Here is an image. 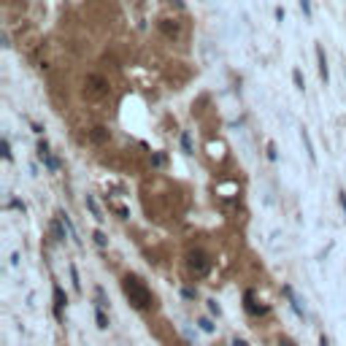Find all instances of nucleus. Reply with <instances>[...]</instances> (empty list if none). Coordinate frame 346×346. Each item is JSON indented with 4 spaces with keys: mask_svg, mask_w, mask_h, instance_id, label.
<instances>
[{
    "mask_svg": "<svg viewBox=\"0 0 346 346\" xmlns=\"http://www.w3.org/2000/svg\"><path fill=\"white\" fill-rule=\"evenodd\" d=\"M122 292H124V297L130 300V306L136 311L152 309V292L146 290V284H143L138 276H124L122 278Z\"/></svg>",
    "mask_w": 346,
    "mask_h": 346,
    "instance_id": "obj_1",
    "label": "nucleus"
},
{
    "mask_svg": "<svg viewBox=\"0 0 346 346\" xmlns=\"http://www.w3.org/2000/svg\"><path fill=\"white\" fill-rule=\"evenodd\" d=\"M187 271H189V276H195V278L208 276L211 257L203 252V249H192V252H187Z\"/></svg>",
    "mask_w": 346,
    "mask_h": 346,
    "instance_id": "obj_2",
    "label": "nucleus"
},
{
    "mask_svg": "<svg viewBox=\"0 0 346 346\" xmlns=\"http://www.w3.org/2000/svg\"><path fill=\"white\" fill-rule=\"evenodd\" d=\"M109 92H111V86H109V81H105L103 76L90 73V76L84 79V98H90V100H100V98H105Z\"/></svg>",
    "mask_w": 346,
    "mask_h": 346,
    "instance_id": "obj_3",
    "label": "nucleus"
},
{
    "mask_svg": "<svg viewBox=\"0 0 346 346\" xmlns=\"http://www.w3.org/2000/svg\"><path fill=\"white\" fill-rule=\"evenodd\" d=\"M157 27H160V33L165 35V38H170V41H181V38H184L181 22H176V19H160Z\"/></svg>",
    "mask_w": 346,
    "mask_h": 346,
    "instance_id": "obj_4",
    "label": "nucleus"
},
{
    "mask_svg": "<svg viewBox=\"0 0 346 346\" xmlns=\"http://www.w3.org/2000/svg\"><path fill=\"white\" fill-rule=\"evenodd\" d=\"M244 300H246V303H244V306H246V311H249V314H252V316H265L268 311H271V309H268V306H265V303H260V300H257V297H254V292H252V290H249V292L244 295Z\"/></svg>",
    "mask_w": 346,
    "mask_h": 346,
    "instance_id": "obj_5",
    "label": "nucleus"
},
{
    "mask_svg": "<svg viewBox=\"0 0 346 346\" xmlns=\"http://www.w3.org/2000/svg\"><path fill=\"white\" fill-rule=\"evenodd\" d=\"M86 136H90V141L95 143V146H103V143H109L111 133H109V127H103V124H95V127L86 133Z\"/></svg>",
    "mask_w": 346,
    "mask_h": 346,
    "instance_id": "obj_6",
    "label": "nucleus"
},
{
    "mask_svg": "<svg viewBox=\"0 0 346 346\" xmlns=\"http://www.w3.org/2000/svg\"><path fill=\"white\" fill-rule=\"evenodd\" d=\"M282 292H284L287 297H290V306H292V311H295L297 316H300V319H306V311H303V306H300V297H297V295L292 292V287H290V284H284V287H282Z\"/></svg>",
    "mask_w": 346,
    "mask_h": 346,
    "instance_id": "obj_7",
    "label": "nucleus"
},
{
    "mask_svg": "<svg viewBox=\"0 0 346 346\" xmlns=\"http://www.w3.org/2000/svg\"><path fill=\"white\" fill-rule=\"evenodd\" d=\"M52 292H54V316H57V319H62V309H65V303H68V297H65L60 284H54Z\"/></svg>",
    "mask_w": 346,
    "mask_h": 346,
    "instance_id": "obj_8",
    "label": "nucleus"
},
{
    "mask_svg": "<svg viewBox=\"0 0 346 346\" xmlns=\"http://www.w3.org/2000/svg\"><path fill=\"white\" fill-rule=\"evenodd\" d=\"M38 157L44 160V165L49 168V170H57V160L52 157V152H49V143H46V141H41V143H38Z\"/></svg>",
    "mask_w": 346,
    "mask_h": 346,
    "instance_id": "obj_9",
    "label": "nucleus"
},
{
    "mask_svg": "<svg viewBox=\"0 0 346 346\" xmlns=\"http://www.w3.org/2000/svg\"><path fill=\"white\" fill-rule=\"evenodd\" d=\"M316 60H319V79L328 84L330 81V71H328V57H325V49L316 46Z\"/></svg>",
    "mask_w": 346,
    "mask_h": 346,
    "instance_id": "obj_10",
    "label": "nucleus"
},
{
    "mask_svg": "<svg viewBox=\"0 0 346 346\" xmlns=\"http://www.w3.org/2000/svg\"><path fill=\"white\" fill-rule=\"evenodd\" d=\"M300 138L306 143V152H309V160H311V165H316V152H314V143H311V136H309V130H300Z\"/></svg>",
    "mask_w": 346,
    "mask_h": 346,
    "instance_id": "obj_11",
    "label": "nucleus"
},
{
    "mask_svg": "<svg viewBox=\"0 0 346 346\" xmlns=\"http://www.w3.org/2000/svg\"><path fill=\"white\" fill-rule=\"evenodd\" d=\"M84 203H86V208H90V214L95 217V222H103V214H100V208H98V203H95V198L92 195H86V200H84Z\"/></svg>",
    "mask_w": 346,
    "mask_h": 346,
    "instance_id": "obj_12",
    "label": "nucleus"
},
{
    "mask_svg": "<svg viewBox=\"0 0 346 346\" xmlns=\"http://www.w3.org/2000/svg\"><path fill=\"white\" fill-rule=\"evenodd\" d=\"M62 225H65V222H62V217H60V219H54V222L49 225L57 241H65V238H68V235H65V227H62Z\"/></svg>",
    "mask_w": 346,
    "mask_h": 346,
    "instance_id": "obj_13",
    "label": "nucleus"
},
{
    "mask_svg": "<svg viewBox=\"0 0 346 346\" xmlns=\"http://www.w3.org/2000/svg\"><path fill=\"white\" fill-rule=\"evenodd\" d=\"M95 322H98V328H100V330H109V316L103 314V309L95 311Z\"/></svg>",
    "mask_w": 346,
    "mask_h": 346,
    "instance_id": "obj_14",
    "label": "nucleus"
},
{
    "mask_svg": "<svg viewBox=\"0 0 346 346\" xmlns=\"http://www.w3.org/2000/svg\"><path fill=\"white\" fill-rule=\"evenodd\" d=\"M292 81H295V90H300V92L306 90V79H303V73L297 71V68L292 71Z\"/></svg>",
    "mask_w": 346,
    "mask_h": 346,
    "instance_id": "obj_15",
    "label": "nucleus"
},
{
    "mask_svg": "<svg viewBox=\"0 0 346 346\" xmlns=\"http://www.w3.org/2000/svg\"><path fill=\"white\" fill-rule=\"evenodd\" d=\"M92 238H95V244H98L100 249H105V246H109V238H105V233H103V230H95V233H92Z\"/></svg>",
    "mask_w": 346,
    "mask_h": 346,
    "instance_id": "obj_16",
    "label": "nucleus"
},
{
    "mask_svg": "<svg viewBox=\"0 0 346 346\" xmlns=\"http://www.w3.org/2000/svg\"><path fill=\"white\" fill-rule=\"evenodd\" d=\"M181 146H184V155H192V138H189L187 130L181 133Z\"/></svg>",
    "mask_w": 346,
    "mask_h": 346,
    "instance_id": "obj_17",
    "label": "nucleus"
},
{
    "mask_svg": "<svg viewBox=\"0 0 346 346\" xmlns=\"http://www.w3.org/2000/svg\"><path fill=\"white\" fill-rule=\"evenodd\" d=\"M71 282H73V290L81 292V282H79V271H76V265H71Z\"/></svg>",
    "mask_w": 346,
    "mask_h": 346,
    "instance_id": "obj_18",
    "label": "nucleus"
},
{
    "mask_svg": "<svg viewBox=\"0 0 346 346\" xmlns=\"http://www.w3.org/2000/svg\"><path fill=\"white\" fill-rule=\"evenodd\" d=\"M111 208L119 214V219H130V208H124V206H119V203H111Z\"/></svg>",
    "mask_w": 346,
    "mask_h": 346,
    "instance_id": "obj_19",
    "label": "nucleus"
},
{
    "mask_svg": "<svg viewBox=\"0 0 346 346\" xmlns=\"http://www.w3.org/2000/svg\"><path fill=\"white\" fill-rule=\"evenodd\" d=\"M181 295H184L187 300H195V297H198V290H192V287H184V290H181Z\"/></svg>",
    "mask_w": 346,
    "mask_h": 346,
    "instance_id": "obj_20",
    "label": "nucleus"
},
{
    "mask_svg": "<svg viewBox=\"0 0 346 346\" xmlns=\"http://www.w3.org/2000/svg\"><path fill=\"white\" fill-rule=\"evenodd\" d=\"M98 306H100V309H105V306H109V300H105V292H103V287H98Z\"/></svg>",
    "mask_w": 346,
    "mask_h": 346,
    "instance_id": "obj_21",
    "label": "nucleus"
},
{
    "mask_svg": "<svg viewBox=\"0 0 346 346\" xmlns=\"http://www.w3.org/2000/svg\"><path fill=\"white\" fill-rule=\"evenodd\" d=\"M3 157H6V160L14 157V155H11V143H8V138H3Z\"/></svg>",
    "mask_w": 346,
    "mask_h": 346,
    "instance_id": "obj_22",
    "label": "nucleus"
},
{
    "mask_svg": "<svg viewBox=\"0 0 346 346\" xmlns=\"http://www.w3.org/2000/svg\"><path fill=\"white\" fill-rule=\"evenodd\" d=\"M8 206H11V208H16V211H22V214H25V203H22V200L11 198V200H8Z\"/></svg>",
    "mask_w": 346,
    "mask_h": 346,
    "instance_id": "obj_23",
    "label": "nucleus"
},
{
    "mask_svg": "<svg viewBox=\"0 0 346 346\" xmlns=\"http://www.w3.org/2000/svg\"><path fill=\"white\" fill-rule=\"evenodd\" d=\"M198 325H200V330H206V333H214V325H211L208 319H200Z\"/></svg>",
    "mask_w": 346,
    "mask_h": 346,
    "instance_id": "obj_24",
    "label": "nucleus"
},
{
    "mask_svg": "<svg viewBox=\"0 0 346 346\" xmlns=\"http://www.w3.org/2000/svg\"><path fill=\"white\" fill-rule=\"evenodd\" d=\"M300 8H303V14L311 19V3H309V0H300Z\"/></svg>",
    "mask_w": 346,
    "mask_h": 346,
    "instance_id": "obj_25",
    "label": "nucleus"
},
{
    "mask_svg": "<svg viewBox=\"0 0 346 346\" xmlns=\"http://www.w3.org/2000/svg\"><path fill=\"white\" fill-rule=\"evenodd\" d=\"M338 203H341V211H343V217H346V192L343 189L338 192Z\"/></svg>",
    "mask_w": 346,
    "mask_h": 346,
    "instance_id": "obj_26",
    "label": "nucleus"
},
{
    "mask_svg": "<svg viewBox=\"0 0 346 346\" xmlns=\"http://www.w3.org/2000/svg\"><path fill=\"white\" fill-rule=\"evenodd\" d=\"M208 311L219 316V306H217V300H208Z\"/></svg>",
    "mask_w": 346,
    "mask_h": 346,
    "instance_id": "obj_27",
    "label": "nucleus"
},
{
    "mask_svg": "<svg viewBox=\"0 0 346 346\" xmlns=\"http://www.w3.org/2000/svg\"><path fill=\"white\" fill-rule=\"evenodd\" d=\"M268 160H276V149H273V143H268Z\"/></svg>",
    "mask_w": 346,
    "mask_h": 346,
    "instance_id": "obj_28",
    "label": "nucleus"
},
{
    "mask_svg": "<svg viewBox=\"0 0 346 346\" xmlns=\"http://www.w3.org/2000/svg\"><path fill=\"white\" fill-rule=\"evenodd\" d=\"M233 346H249L244 338H233Z\"/></svg>",
    "mask_w": 346,
    "mask_h": 346,
    "instance_id": "obj_29",
    "label": "nucleus"
},
{
    "mask_svg": "<svg viewBox=\"0 0 346 346\" xmlns=\"http://www.w3.org/2000/svg\"><path fill=\"white\" fill-rule=\"evenodd\" d=\"M319 346H330V341H328V335H322V338H319Z\"/></svg>",
    "mask_w": 346,
    "mask_h": 346,
    "instance_id": "obj_30",
    "label": "nucleus"
}]
</instances>
